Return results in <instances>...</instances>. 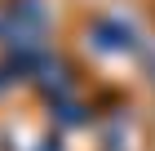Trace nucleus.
<instances>
[{"label":"nucleus","instance_id":"obj_1","mask_svg":"<svg viewBox=\"0 0 155 151\" xmlns=\"http://www.w3.org/2000/svg\"><path fill=\"white\" fill-rule=\"evenodd\" d=\"M5 58H0V67L9 71L13 80H36V71L45 67L53 53H49L45 40H5Z\"/></svg>","mask_w":155,"mask_h":151},{"label":"nucleus","instance_id":"obj_2","mask_svg":"<svg viewBox=\"0 0 155 151\" xmlns=\"http://www.w3.org/2000/svg\"><path fill=\"white\" fill-rule=\"evenodd\" d=\"M36 93L45 102H62V98H75V67L67 58H49L45 67L36 71Z\"/></svg>","mask_w":155,"mask_h":151},{"label":"nucleus","instance_id":"obj_3","mask_svg":"<svg viewBox=\"0 0 155 151\" xmlns=\"http://www.w3.org/2000/svg\"><path fill=\"white\" fill-rule=\"evenodd\" d=\"M89 40H93L102 53H133L137 49V31L120 18H93L89 22Z\"/></svg>","mask_w":155,"mask_h":151},{"label":"nucleus","instance_id":"obj_4","mask_svg":"<svg viewBox=\"0 0 155 151\" xmlns=\"http://www.w3.org/2000/svg\"><path fill=\"white\" fill-rule=\"evenodd\" d=\"M49 111H53V120H58V125H67V129H84L89 125V107L84 102H75V98H62V102H49Z\"/></svg>","mask_w":155,"mask_h":151},{"label":"nucleus","instance_id":"obj_5","mask_svg":"<svg viewBox=\"0 0 155 151\" xmlns=\"http://www.w3.org/2000/svg\"><path fill=\"white\" fill-rule=\"evenodd\" d=\"M13 84H18V80H13V76H9V71H5V67H0V98H5V93H9V89H13Z\"/></svg>","mask_w":155,"mask_h":151},{"label":"nucleus","instance_id":"obj_6","mask_svg":"<svg viewBox=\"0 0 155 151\" xmlns=\"http://www.w3.org/2000/svg\"><path fill=\"white\" fill-rule=\"evenodd\" d=\"M36 151H62V142H53V138H49V142H40Z\"/></svg>","mask_w":155,"mask_h":151},{"label":"nucleus","instance_id":"obj_7","mask_svg":"<svg viewBox=\"0 0 155 151\" xmlns=\"http://www.w3.org/2000/svg\"><path fill=\"white\" fill-rule=\"evenodd\" d=\"M0 36H5V18H0Z\"/></svg>","mask_w":155,"mask_h":151}]
</instances>
